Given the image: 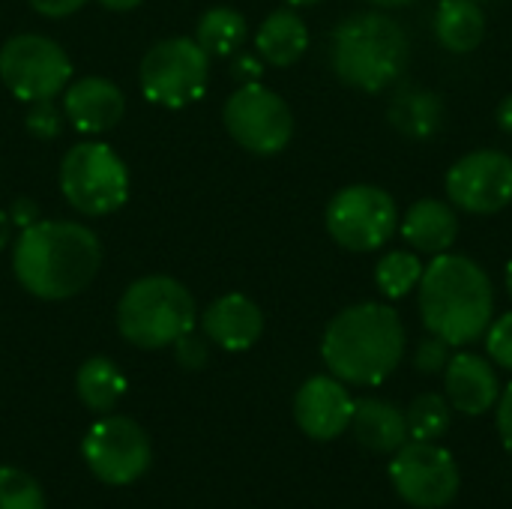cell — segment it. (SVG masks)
Masks as SVG:
<instances>
[{
    "instance_id": "obj_12",
    "label": "cell",
    "mask_w": 512,
    "mask_h": 509,
    "mask_svg": "<svg viewBox=\"0 0 512 509\" xmlns=\"http://www.w3.org/2000/svg\"><path fill=\"white\" fill-rule=\"evenodd\" d=\"M81 453L93 477L108 486H129L150 468V438L129 417H105L93 423Z\"/></svg>"
},
{
    "instance_id": "obj_40",
    "label": "cell",
    "mask_w": 512,
    "mask_h": 509,
    "mask_svg": "<svg viewBox=\"0 0 512 509\" xmlns=\"http://www.w3.org/2000/svg\"><path fill=\"white\" fill-rule=\"evenodd\" d=\"M507 294L512 297V261L507 264Z\"/></svg>"
},
{
    "instance_id": "obj_39",
    "label": "cell",
    "mask_w": 512,
    "mask_h": 509,
    "mask_svg": "<svg viewBox=\"0 0 512 509\" xmlns=\"http://www.w3.org/2000/svg\"><path fill=\"white\" fill-rule=\"evenodd\" d=\"M366 3L381 6V9H396V6H408V3H414V0H366Z\"/></svg>"
},
{
    "instance_id": "obj_3",
    "label": "cell",
    "mask_w": 512,
    "mask_h": 509,
    "mask_svg": "<svg viewBox=\"0 0 512 509\" xmlns=\"http://www.w3.org/2000/svg\"><path fill=\"white\" fill-rule=\"evenodd\" d=\"M420 315L426 330L447 345H471L486 336L495 315L492 279L477 261L441 252L423 270Z\"/></svg>"
},
{
    "instance_id": "obj_5",
    "label": "cell",
    "mask_w": 512,
    "mask_h": 509,
    "mask_svg": "<svg viewBox=\"0 0 512 509\" xmlns=\"http://www.w3.org/2000/svg\"><path fill=\"white\" fill-rule=\"evenodd\" d=\"M117 327L135 348H168L195 327V300L171 276H144L120 297Z\"/></svg>"
},
{
    "instance_id": "obj_33",
    "label": "cell",
    "mask_w": 512,
    "mask_h": 509,
    "mask_svg": "<svg viewBox=\"0 0 512 509\" xmlns=\"http://www.w3.org/2000/svg\"><path fill=\"white\" fill-rule=\"evenodd\" d=\"M498 432H501V441H504L507 453L512 456V384L498 399Z\"/></svg>"
},
{
    "instance_id": "obj_13",
    "label": "cell",
    "mask_w": 512,
    "mask_h": 509,
    "mask_svg": "<svg viewBox=\"0 0 512 509\" xmlns=\"http://www.w3.org/2000/svg\"><path fill=\"white\" fill-rule=\"evenodd\" d=\"M450 201L474 216H489L512 204V156L501 150H474L447 171Z\"/></svg>"
},
{
    "instance_id": "obj_31",
    "label": "cell",
    "mask_w": 512,
    "mask_h": 509,
    "mask_svg": "<svg viewBox=\"0 0 512 509\" xmlns=\"http://www.w3.org/2000/svg\"><path fill=\"white\" fill-rule=\"evenodd\" d=\"M174 354H177V363H180L183 369L198 372V369L207 366L210 348H207V339H201V336H195V333L189 330V333H183V336L174 342Z\"/></svg>"
},
{
    "instance_id": "obj_16",
    "label": "cell",
    "mask_w": 512,
    "mask_h": 509,
    "mask_svg": "<svg viewBox=\"0 0 512 509\" xmlns=\"http://www.w3.org/2000/svg\"><path fill=\"white\" fill-rule=\"evenodd\" d=\"M447 402L468 417L492 411L501 399V384L492 363L480 354H456L444 369Z\"/></svg>"
},
{
    "instance_id": "obj_7",
    "label": "cell",
    "mask_w": 512,
    "mask_h": 509,
    "mask_svg": "<svg viewBox=\"0 0 512 509\" xmlns=\"http://www.w3.org/2000/svg\"><path fill=\"white\" fill-rule=\"evenodd\" d=\"M330 237L348 252H375L390 243L399 225V207L381 186L354 183L339 189L324 213Z\"/></svg>"
},
{
    "instance_id": "obj_36",
    "label": "cell",
    "mask_w": 512,
    "mask_h": 509,
    "mask_svg": "<svg viewBox=\"0 0 512 509\" xmlns=\"http://www.w3.org/2000/svg\"><path fill=\"white\" fill-rule=\"evenodd\" d=\"M495 117H498V126H501L507 135H512V93L501 99V105H498V114H495Z\"/></svg>"
},
{
    "instance_id": "obj_17",
    "label": "cell",
    "mask_w": 512,
    "mask_h": 509,
    "mask_svg": "<svg viewBox=\"0 0 512 509\" xmlns=\"http://www.w3.org/2000/svg\"><path fill=\"white\" fill-rule=\"evenodd\" d=\"M204 336L222 351H246L264 333V312L246 294H225L204 312Z\"/></svg>"
},
{
    "instance_id": "obj_37",
    "label": "cell",
    "mask_w": 512,
    "mask_h": 509,
    "mask_svg": "<svg viewBox=\"0 0 512 509\" xmlns=\"http://www.w3.org/2000/svg\"><path fill=\"white\" fill-rule=\"evenodd\" d=\"M105 9H111V12H129V9H135L141 0H99Z\"/></svg>"
},
{
    "instance_id": "obj_21",
    "label": "cell",
    "mask_w": 512,
    "mask_h": 509,
    "mask_svg": "<svg viewBox=\"0 0 512 509\" xmlns=\"http://www.w3.org/2000/svg\"><path fill=\"white\" fill-rule=\"evenodd\" d=\"M432 27L447 51L471 54L486 39V12L477 0H441Z\"/></svg>"
},
{
    "instance_id": "obj_2",
    "label": "cell",
    "mask_w": 512,
    "mask_h": 509,
    "mask_svg": "<svg viewBox=\"0 0 512 509\" xmlns=\"http://www.w3.org/2000/svg\"><path fill=\"white\" fill-rule=\"evenodd\" d=\"M321 357L342 384H384L405 357L402 318L387 303L348 306L327 324Z\"/></svg>"
},
{
    "instance_id": "obj_8",
    "label": "cell",
    "mask_w": 512,
    "mask_h": 509,
    "mask_svg": "<svg viewBox=\"0 0 512 509\" xmlns=\"http://www.w3.org/2000/svg\"><path fill=\"white\" fill-rule=\"evenodd\" d=\"M210 81V54L189 36L156 42L141 60V90L153 105L183 108L198 102Z\"/></svg>"
},
{
    "instance_id": "obj_22",
    "label": "cell",
    "mask_w": 512,
    "mask_h": 509,
    "mask_svg": "<svg viewBox=\"0 0 512 509\" xmlns=\"http://www.w3.org/2000/svg\"><path fill=\"white\" fill-rule=\"evenodd\" d=\"M390 123L408 135V138H432L441 132L444 126V102L438 93L426 90V87H399L396 96L390 99Z\"/></svg>"
},
{
    "instance_id": "obj_41",
    "label": "cell",
    "mask_w": 512,
    "mask_h": 509,
    "mask_svg": "<svg viewBox=\"0 0 512 509\" xmlns=\"http://www.w3.org/2000/svg\"><path fill=\"white\" fill-rule=\"evenodd\" d=\"M291 6H312V3H321V0H288Z\"/></svg>"
},
{
    "instance_id": "obj_11",
    "label": "cell",
    "mask_w": 512,
    "mask_h": 509,
    "mask_svg": "<svg viewBox=\"0 0 512 509\" xmlns=\"http://www.w3.org/2000/svg\"><path fill=\"white\" fill-rule=\"evenodd\" d=\"M390 483L411 507H447L462 486L456 459L438 441H408L393 453Z\"/></svg>"
},
{
    "instance_id": "obj_18",
    "label": "cell",
    "mask_w": 512,
    "mask_h": 509,
    "mask_svg": "<svg viewBox=\"0 0 512 509\" xmlns=\"http://www.w3.org/2000/svg\"><path fill=\"white\" fill-rule=\"evenodd\" d=\"M351 429L360 447L378 456H393L399 447L408 444V420L405 411L384 399H360L354 402Z\"/></svg>"
},
{
    "instance_id": "obj_28",
    "label": "cell",
    "mask_w": 512,
    "mask_h": 509,
    "mask_svg": "<svg viewBox=\"0 0 512 509\" xmlns=\"http://www.w3.org/2000/svg\"><path fill=\"white\" fill-rule=\"evenodd\" d=\"M27 132L39 141H48V138H57L60 129H63V114L60 108L51 102V99H39V102H30V111H27V120H24Z\"/></svg>"
},
{
    "instance_id": "obj_19",
    "label": "cell",
    "mask_w": 512,
    "mask_h": 509,
    "mask_svg": "<svg viewBox=\"0 0 512 509\" xmlns=\"http://www.w3.org/2000/svg\"><path fill=\"white\" fill-rule=\"evenodd\" d=\"M402 237L411 249L420 255H441L450 252V246L459 237V219L456 210L438 198H423L411 204V210L402 219Z\"/></svg>"
},
{
    "instance_id": "obj_24",
    "label": "cell",
    "mask_w": 512,
    "mask_h": 509,
    "mask_svg": "<svg viewBox=\"0 0 512 509\" xmlns=\"http://www.w3.org/2000/svg\"><path fill=\"white\" fill-rule=\"evenodd\" d=\"M246 39V18L231 6H213L195 27V42L213 57H231Z\"/></svg>"
},
{
    "instance_id": "obj_25",
    "label": "cell",
    "mask_w": 512,
    "mask_h": 509,
    "mask_svg": "<svg viewBox=\"0 0 512 509\" xmlns=\"http://www.w3.org/2000/svg\"><path fill=\"white\" fill-rule=\"evenodd\" d=\"M411 441H441L450 432V402L438 393H423L405 411Z\"/></svg>"
},
{
    "instance_id": "obj_6",
    "label": "cell",
    "mask_w": 512,
    "mask_h": 509,
    "mask_svg": "<svg viewBox=\"0 0 512 509\" xmlns=\"http://www.w3.org/2000/svg\"><path fill=\"white\" fill-rule=\"evenodd\" d=\"M60 189L78 213L108 216L129 198V171L108 144L84 141L63 156Z\"/></svg>"
},
{
    "instance_id": "obj_10",
    "label": "cell",
    "mask_w": 512,
    "mask_h": 509,
    "mask_svg": "<svg viewBox=\"0 0 512 509\" xmlns=\"http://www.w3.org/2000/svg\"><path fill=\"white\" fill-rule=\"evenodd\" d=\"M222 120L231 138L258 156L282 153L294 135V114L288 102L258 81L243 84L228 96Z\"/></svg>"
},
{
    "instance_id": "obj_30",
    "label": "cell",
    "mask_w": 512,
    "mask_h": 509,
    "mask_svg": "<svg viewBox=\"0 0 512 509\" xmlns=\"http://www.w3.org/2000/svg\"><path fill=\"white\" fill-rule=\"evenodd\" d=\"M450 348H453V345H447L441 336L423 339V342L417 345V351H414V369L423 372V375H438V372H444L447 363H450Z\"/></svg>"
},
{
    "instance_id": "obj_32",
    "label": "cell",
    "mask_w": 512,
    "mask_h": 509,
    "mask_svg": "<svg viewBox=\"0 0 512 509\" xmlns=\"http://www.w3.org/2000/svg\"><path fill=\"white\" fill-rule=\"evenodd\" d=\"M39 15H48V18H66L72 12H78L87 0H27Z\"/></svg>"
},
{
    "instance_id": "obj_35",
    "label": "cell",
    "mask_w": 512,
    "mask_h": 509,
    "mask_svg": "<svg viewBox=\"0 0 512 509\" xmlns=\"http://www.w3.org/2000/svg\"><path fill=\"white\" fill-rule=\"evenodd\" d=\"M9 219H12V222H18L21 228H27V225H33V222H39V213H36V204H33V201H27V198H21V201H15V207H12V213H9Z\"/></svg>"
},
{
    "instance_id": "obj_23",
    "label": "cell",
    "mask_w": 512,
    "mask_h": 509,
    "mask_svg": "<svg viewBox=\"0 0 512 509\" xmlns=\"http://www.w3.org/2000/svg\"><path fill=\"white\" fill-rule=\"evenodd\" d=\"M75 390L93 414H108L126 393V378L108 357H90L75 375Z\"/></svg>"
},
{
    "instance_id": "obj_42",
    "label": "cell",
    "mask_w": 512,
    "mask_h": 509,
    "mask_svg": "<svg viewBox=\"0 0 512 509\" xmlns=\"http://www.w3.org/2000/svg\"><path fill=\"white\" fill-rule=\"evenodd\" d=\"M477 3H492V0H477Z\"/></svg>"
},
{
    "instance_id": "obj_1",
    "label": "cell",
    "mask_w": 512,
    "mask_h": 509,
    "mask_svg": "<svg viewBox=\"0 0 512 509\" xmlns=\"http://www.w3.org/2000/svg\"><path fill=\"white\" fill-rule=\"evenodd\" d=\"M99 237L81 222L39 219L21 228L12 252V270L21 288L39 300H69L99 273Z\"/></svg>"
},
{
    "instance_id": "obj_4",
    "label": "cell",
    "mask_w": 512,
    "mask_h": 509,
    "mask_svg": "<svg viewBox=\"0 0 512 509\" xmlns=\"http://www.w3.org/2000/svg\"><path fill=\"white\" fill-rule=\"evenodd\" d=\"M408 60L411 39L387 12H354L333 30L330 63L348 87L381 93L405 75Z\"/></svg>"
},
{
    "instance_id": "obj_20",
    "label": "cell",
    "mask_w": 512,
    "mask_h": 509,
    "mask_svg": "<svg viewBox=\"0 0 512 509\" xmlns=\"http://www.w3.org/2000/svg\"><path fill=\"white\" fill-rule=\"evenodd\" d=\"M258 57L270 66H291L309 48L306 21L294 9H276L264 18L255 36Z\"/></svg>"
},
{
    "instance_id": "obj_29",
    "label": "cell",
    "mask_w": 512,
    "mask_h": 509,
    "mask_svg": "<svg viewBox=\"0 0 512 509\" xmlns=\"http://www.w3.org/2000/svg\"><path fill=\"white\" fill-rule=\"evenodd\" d=\"M486 351H489L492 363H498L501 369L512 372V312L501 315L498 321L489 324V330H486Z\"/></svg>"
},
{
    "instance_id": "obj_34",
    "label": "cell",
    "mask_w": 512,
    "mask_h": 509,
    "mask_svg": "<svg viewBox=\"0 0 512 509\" xmlns=\"http://www.w3.org/2000/svg\"><path fill=\"white\" fill-rule=\"evenodd\" d=\"M231 72H234V78H237V81H243V84H252V81H258V75H261V57L240 54V57H234V66H231Z\"/></svg>"
},
{
    "instance_id": "obj_14",
    "label": "cell",
    "mask_w": 512,
    "mask_h": 509,
    "mask_svg": "<svg viewBox=\"0 0 512 509\" xmlns=\"http://www.w3.org/2000/svg\"><path fill=\"white\" fill-rule=\"evenodd\" d=\"M354 399L345 384L330 375L309 378L294 396V420L312 441H333L351 426Z\"/></svg>"
},
{
    "instance_id": "obj_9",
    "label": "cell",
    "mask_w": 512,
    "mask_h": 509,
    "mask_svg": "<svg viewBox=\"0 0 512 509\" xmlns=\"http://www.w3.org/2000/svg\"><path fill=\"white\" fill-rule=\"evenodd\" d=\"M72 78L69 54L48 36L18 33L0 48V81L21 102L54 99Z\"/></svg>"
},
{
    "instance_id": "obj_38",
    "label": "cell",
    "mask_w": 512,
    "mask_h": 509,
    "mask_svg": "<svg viewBox=\"0 0 512 509\" xmlns=\"http://www.w3.org/2000/svg\"><path fill=\"white\" fill-rule=\"evenodd\" d=\"M9 222H12V219H9V213H3V210H0V249H3V246H6V240H9Z\"/></svg>"
},
{
    "instance_id": "obj_15",
    "label": "cell",
    "mask_w": 512,
    "mask_h": 509,
    "mask_svg": "<svg viewBox=\"0 0 512 509\" xmlns=\"http://www.w3.org/2000/svg\"><path fill=\"white\" fill-rule=\"evenodd\" d=\"M123 111H126V99L120 87L108 78L87 75L66 84L63 90V114L72 120L78 132L87 135L111 132L120 123Z\"/></svg>"
},
{
    "instance_id": "obj_27",
    "label": "cell",
    "mask_w": 512,
    "mask_h": 509,
    "mask_svg": "<svg viewBox=\"0 0 512 509\" xmlns=\"http://www.w3.org/2000/svg\"><path fill=\"white\" fill-rule=\"evenodd\" d=\"M0 509H45L42 486L30 474L3 465L0 468Z\"/></svg>"
},
{
    "instance_id": "obj_26",
    "label": "cell",
    "mask_w": 512,
    "mask_h": 509,
    "mask_svg": "<svg viewBox=\"0 0 512 509\" xmlns=\"http://www.w3.org/2000/svg\"><path fill=\"white\" fill-rule=\"evenodd\" d=\"M423 264L414 252H390L378 261V270H375V282L381 288L384 297L390 300H399L405 294H411L420 279H423Z\"/></svg>"
}]
</instances>
